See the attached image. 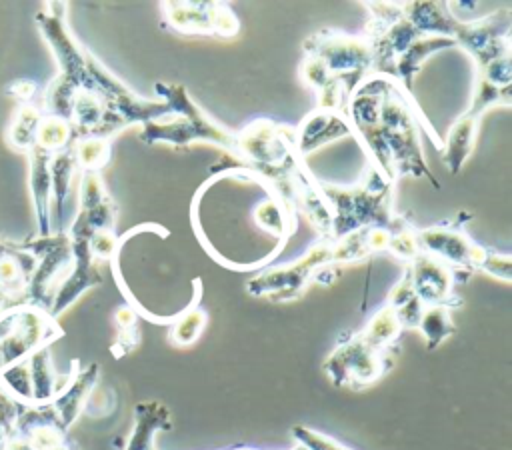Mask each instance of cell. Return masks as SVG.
Returning a JSON list of instances; mask_svg holds the SVG:
<instances>
[{
	"mask_svg": "<svg viewBox=\"0 0 512 450\" xmlns=\"http://www.w3.org/2000/svg\"><path fill=\"white\" fill-rule=\"evenodd\" d=\"M68 136H70V128H68L66 120L58 118V116H50V118L42 120L36 130L38 148H42V150H52V148L64 146Z\"/></svg>",
	"mask_w": 512,
	"mask_h": 450,
	"instance_id": "18",
	"label": "cell"
},
{
	"mask_svg": "<svg viewBox=\"0 0 512 450\" xmlns=\"http://www.w3.org/2000/svg\"><path fill=\"white\" fill-rule=\"evenodd\" d=\"M116 324H118L120 334H118V342H116L114 350L120 348L118 354H126L140 342V330H138V324H136V314L128 306H122L116 312Z\"/></svg>",
	"mask_w": 512,
	"mask_h": 450,
	"instance_id": "19",
	"label": "cell"
},
{
	"mask_svg": "<svg viewBox=\"0 0 512 450\" xmlns=\"http://www.w3.org/2000/svg\"><path fill=\"white\" fill-rule=\"evenodd\" d=\"M462 218L460 214L452 222H442L436 226H428L418 232V246L422 252L438 258L448 268L460 266V268H476L480 270L488 248L474 244L466 232L462 230Z\"/></svg>",
	"mask_w": 512,
	"mask_h": 450,
	"instance_id": "6",
	"label": "cell"
},
{
	"mask_svg": "<svg viewBox=\"0 0 512 450\" xmlns=\"http://www.w3.org/2000/svg\"><path fill=\"white\" fill-rule=\"evenodd\" d=\"M386 370V356L370 348L358 334L342 340L324 362V372L336 386H364Z\"/></svg>",
	"mask_w": 512,
	"mask_h": 450,
	"instance_id": "5",
	"label": "cell"
},
{
	"mask_svg": "<svg viewBox=\"0 0 512 450\" xmlns=\"http://www.w3.org/2000/svg\"><path fill=\"white\" fill-rule=\"evenodd\" d=\"M164 12L168 22L180 32H218L232 36L238 30L234 14L218 2H166Z\"/></svg>",
	"mask_w": 512,
	"mask_h": 450,
	"instance_id": "7",
	"label": "cell"
},
{
	"mask_svg": "<svg viewBox=\"0 0 512 450\" xmlns=\"http://www.w3.org/2000/svg\"><path fill=\"white\" fill-rule=\"evenodd\" d=\"M58 326L38 310H16L0 318V370L12 366L22 356L44 348L54 336Z\"/></svg>",
	"mask_w": 512,
	"mask_h": 450,
	"instance_id": "3",
	"label": "cell"
},
{
	"mask_svg": "<svg viewBox=\"0 0 512 450\" xmlns=\"http://www.w3.org/2000/svg\"><path fill=\"white\" fill-rule=\"evenodd\" d=\"M292 436L300 444L302 450H352V448L344 446L342 442H338L322 432L310 430L306 426H294Z\"/></svg>",
	"mask_w": 512,
	"mask_h": 450,
	"instance_id": "20",
	"label": "cell"
},
{
	"mask_svg": "<svg viewBox=\"0 0 512 450\" xmlns=\"http://www.w3.org/2000/svg\"><path fill=\"white\" fill-rule=\"evenodd\" d=\"M206 320H208V316L198 304L188 306L184 312H180L172 320L170 342L176 346H188V344L196 342L206 326Z\"/></svg>",
	"mask_w": 512,
	"mask_h": 450,
	"instance_id": "16",
	"label": "cell"
},
{
	"mask_svg": "<svg viewBox=\"0 0 512 450\" xmlns=\"http://www.w3.org/2000/svg\"><path fill=\"white\" fill-rule=\"evenodd\" d=\"M400 330H402V326H400V322H398L396 312H394L388 304H384V306L368 320V324L364 326V330L358 332V336H360L370 348L384 352V350L398 338Z\"/></svg>",
	"mask_w": 512,
	"mask_h": 450,
	"instance_id": "14",
	"label": "cell"
},
{
	"mask_svg": "<svg viewBox=\"0 0 512 450\" xmlns=\"http://www.w3.org/2000/svg\"><path fill=\"white\" fill-rule=\"evenodd\" d=\"M134 430L126 442L124 450H154L152 438L158 430H168L172 426L168 408L158 400L138 402L134 410Z\"/></svg>",
	"mask_w": 512,
	"mask_h": 450,
	"instance_id": "11",
	"label": "cell"
},
{
	"mask_svg": "<svg viewBox=\"0 0 512 450\" xmlns=\"http://www.w3.org/2000/svg\"><path fill=\"white\" fill-rule=\"evenodd\" d=\"M480 270L482 272H486V274H490V276H498V278H502V280H510V256L508 254H504V256H500V254H496V252H492V250H488L486 252V258H484V262H482V266H480Z\"/></svg>",
	"mask_w": 512,
	"mask_h": 450,
	"instance_id": "22",
	"label": "cell"
},
{
	"mask_svg": "<svg viewBox=\"0 0 512 450\" xmlns=\"http://www.w3.org/2000/svg\"><path fill=\"white\" fill-rule=\"evenodd\" d=\"M416 328L422 332L428 350L438 348L454 332V324H452L448 306H442V304L424 306Z\"/></svg>",
	"mask_w": 512,
	"mask_h": 450,
	"instance_id": "15",
	"label": "cell"
},
{
	"mask_svg": "<svg viewBox=\"0 0 512 450\" xmlns=\"http://www.w3.org/2000/svg\"><path fill=\"white\" fill-rule=\"evenodd\" d=\"M74 154H76L78 164L88 168V172H94L96 168L104 166V162L110 156L108 140L102 136H88L76 144Z\"/></svg>",
	"mask_w": 512,
	"mask_h": 450,
	"instance_id": "17",
	"label": "cell"
},
{
	"mask_svg": "<svg viewBox=\"0 0 512 450\" xmlns=\"http://www.w3.org/2000/svg\"><path fill=\"white\" fill-rule=\"evenodd\" d=\"M96 378H98V364H90L86 370H82L78 374H72L70 382L54 398L52 408H54V412H56L64 430L76 420L78 412L86 404L88 394H90Z\"/></svg>",
	"mask_w": 512,
	"mask_h": 450,
	"instance_id": "10",
	"label": "cell"
},
{
	"mask_svg": "<svg viewBox=\"0 0 512 450\" xmlns=\"http://www.w3.org/2000/svg\"><path fill=\"white\" fill-rule=\"evenodd\" d=\"M116 248H118V240L112 230H96L88 238V250L92 258L108 260L114 256Z\"/></svg>",
	"mask_w": 512,
	"mask_h": 450,
	"instance_id": "21",
	"label": "cell"
},
{
	"mask_svg": "<svg viewBox=\"0 0 512 450\" xmlns=\"http://www.w3.org/2000/svg\"><path fill=\"white\" fill-rule=\"evenodd\" d=\"M478 120H480V116H476V114L466 110L448 130L446 144L442 146V150H444L442 158H444V162L450 166V170L454 174L462 168L464 160L470 156V152L474 148Z\"/></svg>",
	"mask_w": 512,
	"mask_h": 450,
	"instance_id": "12",
	"label": "cell"
},
{
	"mask_svg": "<svg viewBox=\"0 0 512 450\" xmlns=\"http://www.w3.org/2000/svg\"><path fill=\"white\" fill-rule=\"evenodd\" d=\"M456 40L450 36H430V38H418L414 40L404 54L396 60L394 64V76L404 84V88L408 90L412 86V76L418 70V66L436 50L454 46Z\"/></svg>",
	"mask_w": 512,
	"mask_h": 450,
	"instance_id": "13",
	"label": "cell"
},
{
	"mask_svg": "<svg viewBox=\"0 0 512 450\" xmlns=\"http://www.w3.org/2000/svg\"><path fill=\"white\" fill-rule=\"evenodd\" d=\"M350 132H354V128H352V122H348L344 114H340L336 110L318 108L296 130L298 142H296L294 150H296V154H306V152L314 150L318 144L332 140L336 136H342V134H350Z\"/></svg>",
	"mask_w": 512,
	"mask_h": 450,
	"instance_id": "9",
	"label": "cell"
},
{
	"mask_svg": "<svg viewBox=\"0 0 512 450\" xmlns=\"http://www.w3.org/2000/svg\"><path fill=\"white\" fill-rule=\"evenodd\" d=\"M408 272H410L414 294L422 300L424 306L442 304L450 308V300L454 298L452 268H448L444 262H440L438 258L426 252H418L412 258V268H408Z\"/></svg>",
	"mask_w": 512,
	"mask_h": 450,
	"instance_id": "8",
	"label": "cell"
},
{
	"mask_svg": "<svg viewBox=\"0 0 512 450\" xmlns=\"http://www.w3.org/2000/svg\"><path fill=\"white\" fill-rule=\"evenodd\" d=\"M332 238H322L316 242L306 256H302L298 262L268 270L248 282V290L254 296H268L272 300H292L302 294L308 278L320 268L322 264L332 260Z\"/></svg>",
	"mask_w": 512,
	"mask_h": 450,
	"instance_id": "2",
	"label": "cell"
},
{
	"mask_svg": "<svg viewBox=\"0 0 512 450\" xmlns=\"http://www.w3.org/2000/svg\"><path fill=\"white\" fill-rule=\"evenodd\" d=\"M306 50V56L318 58L330 76H346L358 82L372 64L370 44L364 38L342 32L314 34L306 42Z\"/></svg>",
	"mask_w": 512,
	"mask_h": 450,
	"instance_id": "4",
	"label": "cell"
},
{
	"mask_svg": "<svg viewBox=\"0 0 512 450\" xmlns=\"http://www.w3.org/2000/svg\"><path fill=\"white\" fill-rule=\"evenodd\" d=\"M156 90L166 98V104L170 106V110L178 112L182 118H178L176 122H162V124L146 122L142 140L146 142L166 140L172 144H186L194 138H204V140L220 142L224 146L234 148V134L228 132L226 128L216 126L208 116H204L188 98L182 86L156 84Z\"/></svg>",
	"mask_w": 512,
	"mask_h": 450,
	"instance_id": "1",
	"label": "cell"
}]
</instances>
